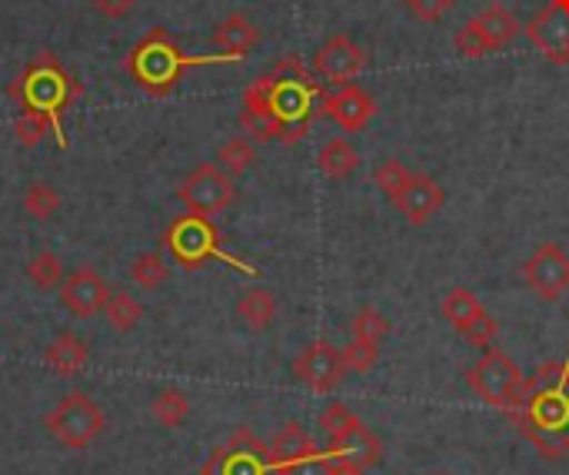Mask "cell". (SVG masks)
Returning <instances> with one entry per match:
<instances>
[{"mask_svg":"<svg viewBox=\"0 0 569 475\" xmlns=\"http://www.w3.org/2000/svg\"><path fill=\"white\" fill-rule=\"evenodd\" d=\"M213 63H237V57L230 53H207V57H190L180 50V43L173 40L170 30L153 27L147 37H140L133 43V50L123 60V70L130 73V80L150 93V97H170L173 87L180 83V77L190 67H213Z\"/></svg>","mask_w":569,"mask_h":475,"instance_id":"obj_1","label":"cell"},{"mask_svg":"<svg viewBox=\"0 0 569 475\" xmlns=\"http://www.w3.org/2000/svg\"><path fill=\"white\" fill-rule=\"evenodd\" d=\"M10 100L20 110H37L50 120L53 137L60 143V150H67V133H63V113L70 110V103L80 97V80L60 63L57 53L40 50L10 83Z\"/></svg>","mask_w":569,"mask_h":475,"instance_id":"obj_2","label":"cell"},{"mask_svg":"<svg viewBox=\"0 0 569 475\" xmlns=\"http://www.w3.org/2000/svg\"><path fill=\"white\" fill-rule=\"evenodd\" d=\"M557 366L540 370L537 383L540 386H527V393L520 390L517 403H527V416H523V429L540 443V449H550V439L557 436L560 446L567 443L569 426V373L553 376Z\"/></svg>","mask_w":569,"mask_h":475,"instance_id":"obj_3","label":"cell"},{"mask_svg":"<svg viewBox=\"0 0 569 475\" xmlns=\"http://www.w3.org/2000/svg\"><path fill=\"white\" fill-rule=\"evenodd\" d=\"M263 87H267V100H270V110L280 127V143H287V146L300 143L317 113V100H320L317 80H310V73L307 77L267 73Z\"/></svg>","mask_w":569,"mask_h":475,"instance_id":"obj_4","label":"cell"},{"mask_svg":"<svg viewBox=\"0 0 569 475\" xmlns=\"http://www.w3.org/2000/svg\"><path fill=\"white\" fill-rule=\"evenodd\" d=\"M47 433L53 436V443H60L70 453H83L97 443V436L107 426L103 410L87 396V393H67L43 420Z\"/></svg>","mask_w":569,"mask_h":475,"instance_id":"obj_5","label":"cell"},{"mask_svg":"<svg viewBox=\"0 0 569 475\" xmlns=\"http://www.w3.org/2000/svg\"><path fill=\"white\" fill-rule=\"evenodd\" d=\"M520 30H523V23L517 20L513 10H507L503 3H490V7H483L477 17H470V20L457 30L453 47H457L460 57L480 60V57H487V53L507 50V47L520 37Z\"/></svg>","mask_w":569,"mask_h":475,"instance_id":"obj_6","label":"cell"},{"mask_svg":"<svg viewBox=\"0 0 569 475\" xmlns=\"http://www.w3.org/2000/svg\"><path fill=\"white\" fill-rule=\"evenodd\" d=\"M163 246L173 253L177 263H183L187 270H197L203 266L207 260H227L230 266L243 270V273H253L250 266H243L240 260L227 256L220 250V236H217V226L207 220V216H197V213H187L180 220L170 223V230L163 233Z\"/></svg>","mask_w":569,"mask_h":475,"instance_id":"obj_7","label":"cell"},{"mask_svg":"<svg viewBox=\"0 0 569 475\" xmlns=\"http://www.w3.org/2000/svg\"><path fill=\"white\" fill-rule=\"evenodd\" d=\"M320 433L330 439V453L337 459H343L347 466L367 469L380 459V443L377 436L343 406V403H330L320 413Z\"/></svg>","mask_w":569,"mask_h":475,"instance_id":"obj_8","label":"cell"},{"mask_svg":"<svg viewBox=\"0 0 569 475\" xmlns=\"http://www.w3.org/2000/svg\"><path fill=\"white\" fill-rule=\"evenodd\" d=\"M467 383L487 406H497V410H513L520 400V390H523V376H520L517 360L497 346L483 350V356L470 366Z\"/></svg>","mask_w":569,"mask_h":475,"instance_id":"obj_9","label":"cell"},{"mask_svg":"<svg viewBox=\"0 0 569 475\" xmlns=\"http://www.w3.org/2000/svg\"><path fill=\"white\" fill-rule=\"evenodd\" d=\"M177 196H180V203H183L190 213L213 220L217 213H223L227 206H233L237 186H233V176H230L227 170H220L217 163H200V166H193V170L183 176Z\"/></svg>","mask_w":569,"mask_h":475,"instance_id":"obj_10","label":"cell"},{"mask_svg":"<svg viewBox=\"0 0 569 475\" xmlns=\"http://www.w3.org/2000/svg\"><path fill=\"white\" fill-rule=\"evenodd\" d=\"M440 313H443V320H447L463 340H470L477 350H490V346H493L500 326H497V320L487 313V306L480 303V296H477L473 290H467V286L450 290V293L443 296V303H440Z\"/></svg>","mask_w":569,"mask_h":475,"instance_id":"obj_11","label":"cell"},{"mask_svg":"<svg viewBox=\"0 0 569 475\" xmlns=\"http://www.w3.org/2000/svg\"><path fill=\"white\" fill-rule=\"evenodd\" d=\"M523 276H527V286L543 303L563 300V293H569V253L560 243L537 246L530 260L523 263Z\"/></svg>","mask_w":569,"mask_h":475,"instance_id":"obj_12","label":"cell"},{"mask_svg":"<svg viewBox=\"0 0 569 475\" xmlns=\"http://www.w3.org/2000/svg\"><path fill=\"white\" fill-rule=\"evenodd\" d=\"M367 67V53L360 43H353L347 33H337L330 37L327 43H320V50L313 53V77L320 83H330V87H343V83H353Z\"/></svg>","mask_w":569,"mask_h":475,"instance_id":"obj_13","label":"cell"},{"mask_svg":"<svg viewBox=\"0 0 569 475\" xmlns=\"http://www.w3.org/2000/svg\"><path fill=\"white\" fill-rule=\"evenodd\" d=\"M293 373H297V380H300L310 393H320V396L333 393V390L347 380L340 350L330 346V343H323V340L310 343V346L293 360Z\"/></svg>","mask_w":569,"mask_h":475,"instance_id":"obj_14","label":"cell"},{"mask_svg":"<svg viewBox=\"0 0 569 475\" xmlns=\"http://www.w3.org/2000/svg\"><path fill=\"white\" fill-rule=\"evenodd\" d=\"M110 286L107 280L93 270V266H77L63 276L60 283V303L70 316L77 320H90L97 313H103L107 300H110Z\"/></svg>","mask_w":569,"mask_h":475,"instance_id":"obj_15","label":"cell"},{"mask_svg":"<svg viewBox=\"0 0 569 475\" xmlns=\"http://www.w3.org/2000/svg\"><path fill=\"white\" fill-rule=\"evenodd\" d=\"M203 475H273V466L260 439H253L250 433H237L227 449H217L207 459Z\"/></svg>","mask_w":569,"mask_h":475,"instance_id":"obj_16","label":"cell"},{"mask_svg":"<svg viewBox=\"0 0 569 475\" xmlns=\"http://www.w3.org/2000/svg\"><path fill=\"white\" fill-rule=\"evenodd\" d=\"M320 113L327 120H333L340 130L347 133H360L370 127L373 113H377V100L360 87V83H343L333 93L320 97Z\"/></svg>","mask_w":569,"mask_h":475,"instance_id":"obj_17","label":"cell"},{"mask_svg":"<svg viewBox=\"0 0 569 475\" xmlns=\"http://www.w3.org/2000/svg\"><path fill=\"white\" fill-rule=\"evenodd\" d=\"M530 43L553 63H569V0H550L530 23Z\"/></svg>","mask_w":569,"mask_h":475,"instance_id":"obj_18","label":"cell"},{"mask_svg":"<svg viewBox=\"0 0 569 475\" xmlns=\"http://www.w3.org/2000/svg\"><path fill=\"white\" fill-rule=\"evenodd\" d=\"M410 226H427L447 203V190L430 173H410L407 186L390 200Z\"/></svg>","mask_w":569,"mask_h":475,"instance_id":"obj_19","label":"cell"},{"mask_svg":"<svg viewBox=\"0 0 569 475\" xmlns=\"http://www.w3.org/2000/svg\"><path fill=\"white\" fill-rule=\"evenodd\" d=\"M240 127H243V133H250V140H253V143L280 140V127H277V117H273V110H270L263 77H257V80L243 90Z\"/></svg>","mask_w":569,"mask_h":475,"instance_id":"obj_20","label":"cell"},{"mask_svg":"<svg viewBox=\"0 0 569 475\" xmlns=\"http://www.w3.org/2000/svg\"><path fill=\"white\" fill-rule=\"evenodd\" d=\"M320 449L313 446L310 433L300 426V423H283V429L273 436V443L267 446V456H270V466H273V475H283L287 469H293L297 463L317 456Z\"/></svg>","mask_w":569,"mask_h":475,"instance_id":"obj_21","label":"cell"},{"mask_svg":"<svg viewBox=\"0 0 569 475\" xmlns=\"http://www.w3.org/2000/svg\"><path fill=\"white\" fill-rule=\"evenodd\" d=\"M257 43H260V30L247 13H227L213 30V47L237 60H243Z\"/></svg>","mask_w":569,"mask_h":475,"instance_id":"obj_22","label":"cell"},{"mask_svg":"<svg viewBox=\"0 0 569 475\" xmlns=\"http://www.w3.org/2000/svg\"><path fill=\"white\" fill-rule=\"evenodd\" d=\"M43 363L57 373V376H77L87 363H90V346L83 336L77 333H57L47 350H43Z\"/></svg>","mask_w":569,"mask_h":475,"instance_id":"obj_23","label":"cell"},{"mask_svg":"<svg viewBox=\"0 0 569 475\" xmlns=\"http://www.w3.org/2000/svg\"><path fill=\"white\" fill-rule=\"evenodd\" d=\"M317 166H320V173H323L327 180H347V176H353V173H357V166H360V153L353 150V143H350V140L333 137V140H327V143L320 146V153H317Z\"/></svg>","mask_w":569,"mask_h":475,"instance_id":"obj_24","label":"cell"},{"mask_svg":"<svg viewBox=\"0 0 569 475\" xmlns=\"http://www.w3.org/2000/svg\"><path fill=\"white\" fill-rule=\"evenodd\" d=\"M237 316L243 320L247 330L263 333V330H270L273 320H277V296H273L270 290H263V286H253V290H247V293L237 300Z\"/></svg>","mask_w":569,"mask_h":475,"instance_id":"obj_25","label":"cell"},{"mask_svg":"<svg viewBox=\"0 0 569 475\" xmlns=\"http://www.w3.org/2000/svg\"><path fill=\"white\" fill-rule=\"evenodd\" d=\"M150 416H153L163 429H180V426L187 423V416H190V400H187V393H180V390H173V386L160 390V393L153 396V403H150Z\"/></svg>","mask_w":569,"mask_h":475,"instance_id":"obj_26","label":"cell"},{"mask_svg":"<svg viewBox=\"0 0 569 475\" xmlns=\"http://www.w3.org/2000/svg\"><path fill=\"white\" fill-rule=\"evenodd\" d=\"M103 316H107V326L113 333H133L140 326V320H143V306L130 293H110V300L103 306Z\"/></svg>","mask_w":569,"mask_h":475,"instance_id":"obj_27","label":"cell"},{"mask_svg":"<svg viewBox=\"0 0 569 475\" xmlns=\"http://www.w3.org/2000/svg\"><path fill=\"white\" fill-rule=\"evenodd\" d=\"M253 163H257V146H253L250 137H230V140L217 150V166L227 170L233 180L243 176Z\"/></svg>","mask_w":569,"mask_h":475,"instance_id":"obj_28","label":"cell"},{"mask_svg":"<svg viewBox=\"0 0 569 475\" xmlns=\"http://www.w3.org/2000/svg\"><path fill=\"white\" fill-rule=\"evenodd\" d=\"M130 280L143 290H160L167 280H170V263L160 250H150V253H140L133 263H130Z\"/></svg>","mask_w":569,"mask_h":475,"instance_id":"obj_29","label":"cell"},{"mask_svg":"<svg viewBox=\"0 0 569 475\" xmlns=\"http://www.w3.org/2000/svg\"><path fill=\"white\" fill-rule=\"evenodd\" d=\"M63 276H67V273H63V263H60V256L50 253V250H40V253L27 263V280H30L37 290H43V293L60 290Z\"/></svg>","mask_w":569,"mask_h":475,"instance_id":"obj_30","label":"cell"},{"mask_svg":"<svg viewBox=\"0 0 569 475\" xmlns=\"http://www.w3.org/2000/svg\"><path fill=\"white\" fill-rule=\"evenodd\" d=\"M23 210H27L30 220H50V216H57V210H60V193H57L50 183L37 180V183H30L27 193H23Z\"/></svg>","mask_w":569,"mask_h":475,"instance_id":"obj_31","label":"cell"},{"mask_svg":"<svg viewBox=\"0 0 569 475\" xmlns=\"http://www.w3.org/2000/svg\"><path fill=\"white\" fill-rule=\"evenodd\" d=\"M387 333H390V320H387L377 306H363V310H357V316L350 320V340L380 343Z\"/></svg>","mask_w":569,"mask_h":475,"instance_id":"obj_32","label":"cell"},{"mask_svg":"<svg viewBox=\"0 0 569 475\" xmlns=\"http://www.w3.org/2000/svg\"><path fill=\"white\" fill-rule=\"evenodd\" d=\"M47 133H53L50 120L37 110H20L17 120H13V137L20 146H37Z\"/></svg>","mask_w":569,"mask_h":475,"instance_id":"obj_33","label":"cell"},{"mask_svg":"<svg viewBox=\"0 0 569 475\" xmlns=\"http://www.w3.org/2000/svg\"><path fill=\"white\" fill-rule=\"evenodd\" d=\"M340 356H343V370H347V376H350V373H370V370L377 366V360H380V350H377V343L350 340V343L340 350Z\"/></svg>","mask_w":569,"mask_h":475,"instance_id":"obj_34","label":"cell"},{"mask_svg":"<svg viewBox=\"0 0 569 475\" xmlns=\"http://www.w3.org/2000/svg\"><path fill=\"white\" fill-rule=\"evenodd\" d=\"M410 173H413V170H407L400 160H383V163L373 170V183H377V190H380L387 200H393V196L407 186Z\"/></svg>","mask_w":569,"mask_h":475,"instance_id":"obj_35","label":"cell"},{"mask_svg":"<svg viewBox=\"0 0 569 475\" xmlns=\"http://www.w3.org/2000/svg\"><path fill=\"white\" fill-rule=\"evenodd\" d=\"M403 7H407L410 17H417L420 23H440V20L457 7V0H403Z\"/></svg>","mask_w":569,"mask_h":475,"instance_id":"obj_36","label":"cell"},{"mask_svg":"<svg viewBox=\"0 0 569 475\" xmlns=\"http://www.w3.org/2000/svg\"><path fill=\"white\" fill-rule=\"evenodd\" d=\"M90 3H93V10H97L100 17H107V20H123V17L133 10L137 0H90Z\"/></svg>","mask_w":569,"mask_h":475,"instance_id":"obj_37","label":"cell"},{"mask_svg":"<svg viewBox=\"0 0 569 475\" xmlns=\"http://www.w3.org/2000/svg\"><path fill=\"white\" fill-rule=\"evenodd\" d=\"M337 475H360V469H357V466H347V463H343V469H340Z\"/></svg>","mask_w":569,"mask_h":475,"instance_id":"obj_38","label":"cell"},{"mask_svg":"<svg viewBox=\"0 0 569 475\" xmlns=\"http://www.w3.org/2000/svg\"><path fill=\"white\" fill-rule=\"evenodd\" d=\"M430 475H453V473H430Z\"/></svg>","mask_w":569,"mask_h":475,"instance_id":"obj_39","label":"cell"}]
</instances>
